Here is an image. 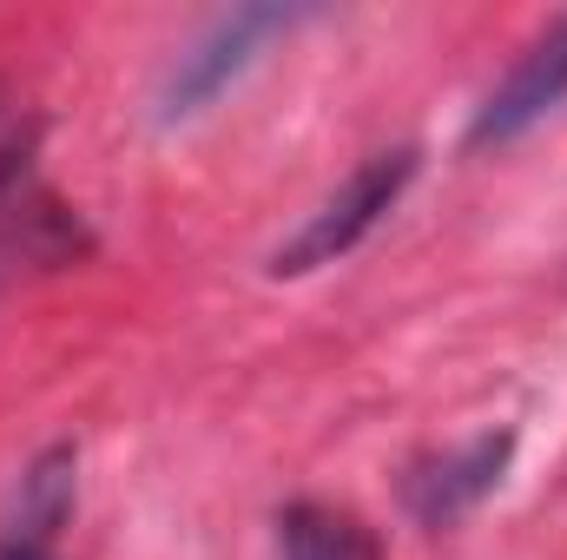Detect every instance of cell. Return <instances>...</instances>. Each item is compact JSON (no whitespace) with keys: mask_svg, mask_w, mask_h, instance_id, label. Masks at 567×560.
Instances as JSON below:
<instances>
[{"mask_svg":"<svg viewBox=\"0 0 567 560\" xmlns=\"http://www.w3.org/2000/svg\"><path fill=\"white\" fill-rule=\"evenodd\" d=\"M416 178V152L410 145H396V152H377V158H363L290 238L278 245V258H271V271L278 278H303V271H323V265H337V258H350L377 225H383V211L403 198V185Z\"/></svg>","mask_w":567,"mask_h":560,"instance_id":"obj_1","label":"cell"},{"mask_svg":"<svg viewBox=\"0 0 567 560\" xmlns=\"http://www.w3.org/2000/svg\"><path fill=\"white\" fill-rule=\"evenodd\" d=\"M86 251L80 218L40 185L33 172V133L0 145V283L20 271H60Z\"/></svg>","mask_w":567,"mask_h":560,"instance_id":"obj_2","label":"cell"},{"mask_svg":"<svg viewBox=\"0 0 567 560\" xmlns=\"http://www.w3.org/2000/svg\"><path fill=\"white\" fill-rule=\"evenodd\" d=\"M290 27H297L290 7H238V13L212 20V27L172 60L165 86H158V120H192V113H205V106L258 60V46H265L271 33H290Z\"/></svg>","mask_w":567,"mask_h":560,"instance_id":"obj_3","label":"cell"},{"mask_svg":"<svg viewBox=\"0 0 567 560\" xmlns=\"http://www.w3.org/2000/svg\"><path fill=\"white\" fill-rule=\"evenodd\" d=\"M567 100V13H555L528 53L502 73V86L482 100L475 126H468V145H502V139H522L528 126H542L555 106Z\"/></svg>","mask_w":567,"mask_h":560,"instance_id":"obj_4","label":"cell"},{"mask_svg":"<svg viewBox=\"0 0 567 560\" xmlns=\"http://www.w3.org/2000/svg\"><path fill=\"white\" fill-rule=\"evenodd\" d=\"M508 455H515V435H508V428H488V435L455 442L449 455H435V462H423V468L410 475V508L423 515L429 528H449V521L468 515L482 495H495Z\"/></svg>","mask_w":567,"mask_h":560,"instance_id":"obj_5","label":"cell"},{"mask_svg":"<svg viewBox=\"0 0 567 560\" xmlns=\"http://www.w3.org/2000/svg\"><path fill=\"white\" fill-rule=\"evenodd\" d=\"M73 521V448H47L0 521V560H53L60 528Z\"/></svg>","mask_w":567,"mask_h":560,"instance_id":"obj_6","label":"cell"},{"mask_svg":"<svg viewBox=\"0 0 567 560\" xmlns=\"http://www.w3.org/2000/svg\"><path fill=\"white\" fill-rule=\"evenodd\" d=\"M278 541H284V560H377V541H370V528L357 515L317 508V501L284 508Z\"/></svg>","mask_w":567,"mask_h":560,"instance_id":"obj_7","label":"cell"}]
</instances>
